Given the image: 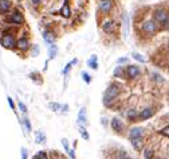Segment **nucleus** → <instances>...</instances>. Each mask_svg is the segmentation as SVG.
I'll use <instances>...</instances> for the list:
<instances>
[{"label":"nucleus","instance_id":"36","mask_svg":"<svg viewBox=\"0 0 169 159\" xmlns=\"http://www.w3.org/2000/svg\"><path fill=\"white\" fill-rule=\"evenodd\" d=\"M30 1H31L34 6H39V4L43 3V0H30Z\"/></svg>","mask_w":169,"mask_h":159},{"label":"nucleus","instance_id":"37","mask_svg":"<svg viewBox=\"0 0 169 159\" xmlns=\"http://www.w3.org/2000/svg\"><path fill=\"white\" fill-rule=\"evenodd\" d=\"M38 54H39V47L35 44V46H34V51H32V55H35V57H36Z\"/></svg>","mask_w":169,"mask_h":159},{"label":"nucleus","instance_id":"29","mask_svg":"<svg viewBox=\"0 0 169 159\" xmlns=\"http://www.w3.org/2000/svg\"><path fill=\"white\" fill-rule=\"evenodd\" d=\"M35 159H48V158H47V152H44V151H40V152L36 154Z\"/></svg>","mask_w":169,"mask_h":159},{"label":"nucleus","instance_id":"20","mask_svg":"<svg viewBox=\"0 0 169 159\" xmlns=\"http://www.w3.org/2000/svg\"><path fill=\"white\" fill-rule=\"evenodd\" d=\"M77 62H78V59H77V58H74L73 61H70V62H69V63H67V65L64 66V69H63V70H62V74H63V76H67V74H69V71L71 70V68H73V66L75 65Z\"/></svg>","mask_w":169,"mask_h":159},{"label":"nucleus","instance_id":"17","mask_svg":"<svg viewBox=\"0 0 169 159\" xmlns=\"http://www.w3.org/2000/svg\"><path fill=\"white\" fill-rule=\"evenodd\" d=\"M87 65L90 66L93 70H97V69H98V57H97V55H91L90 58L87 59Z\"/></svg>","mask_w":169,"mask_h":159},{"label":"nucleus","instance_id":"19","mask_svg":"<svg viewBox=\"0 0 169 159\" xmlns=\"http://www.w3.org/2000/svg\"><path fill=\"white\" fill-rule=\"evenodd\" d=\"M56 54H58V46L56 44H50L48 47V58L50 59H54L56 57Z\"/></svg>","mask_w":169,"mask_h":159},{"label":"nucleus","instance_id":"32","mask_svg":"<svg viewBox=\"0 0 169 159\" xmlns=\"http://www.w3.org/2000/svg\"><path fill=\"white\" fill-rule=\"evenodd\" d=\"M18 105H19V109H20L22 112H23V113H27V106L24 105V104L22 103V101H19V104H18Z\"/></svg>","mask_w":169,"mask_h":159},{"label":"nucleus","instance_id":"11","mask_svg":"<svg viewBox=\"0 0 169 159\" xmlns=\"http://www.w3.org/2000/svg\"><path fill=\"white\" fill-rule=\"evenodd\" d=\"M30 41L27 38H20L19 41H16V47H18L20 51H27L30 49Z\"/></svg>","mask_w":169,"mask_h":159},{"label":"nucleus","instance_id":"8","mask_svg":"<svg viewBox=\"0 0 169 159\" xmlns=\"http://www.w3.org/2000/svg\"><path fill=\"white\" fill-rule=\"evenodd\" d=\"M59 14H61V16L62 18H64V19H69L71 16V7H70V4L69 3H66L64 1L63 4H62V7H61V11H59Z\"/></svg>","mask_w":169,"mask_h":159},{"label":"nucleus","instance_id":"35","mask_svg":"<svg viewBox=\"0 0 169 159\" xmlns=\"http://www.w3.org/2000/svg\"><path fill=\"white\" fill-rule=\"evenodd\" d=\"M62 144H63L64 150L69 151V143H67V139H62Z\"/></svg>","mask_w":169,"mask_h":159},{"label":"nucleus","instance_id":"21","mask_svg":"<svg viewBox=\"0 0 169 159\" xmlns=\"http://www.w3.org/2000/svg\"><path fill=\"white\" fill-rule=\"evenodd\" d=\"M131 144L136 150H141L142 148V139L141 138H136V139H131Z\"/></svg>","mask_w":169,"mask_h":159},{"label":"nucleus","instance_id":"31","mask_svg":"<svg viewBox=\"0 0 169 159\" xmlns=\"http://www.w3.org/2000/svg\"><path fill=\"white\" fill-rule=\"evenodd\" d=\"M145 158L146 159H152V158H153V150H150V148L145 150Z\"/></svg>","mask_w":169,"mask_h":159},{"label":"nucleus","instance_id":"26","mask_svg":"<svg viewBox=\"0 0 169 159\" xmlns=\"http://www.w3.org/2000/svg\"><path fill=\"white\" fill-rule=\"evenodd\" d=\"M81 76H82V78H83V81L86 84H90L91 82V76L89 73H86V71H82Z\"/></svg>","mask_w":169,"mask_h":159},{"label":"nucleus","instance_id":"13","mask_svg":"<svg viewBox=\"0 0 169 159\" xmlns=\"http://www.w3.org/2000/svg\"><path fill=\"white\" fill-rule=\"evenodd\" d=\"M78 124L81 127H86V125H87V119H86V108H82L81 111H79Z\"/></svg>","mask_w":169,"mask_h":159},{"label":"nucleus","instance_id":"30","mask_svg":"<svg viewBox=\"0 0 169 159\" xmlns=\"http://www.w3.org/2000/svg\"><path fill=\"white\" fill-rule=\"evenodd\" d=\"M48 106L53 109V111H59V109H61V105H59V104H56V103H50Z\"/></svg>","mask_w":169,"mask_h":159},{"label":"nucleus","instance_id":"43","mask_svg":"<svg viewBox=\"0 0 169 159\" xmlns=\"http://www.w3.org/2000/svg\"><path fill=\"white\" fill-rule=\"evenodd\" d=\"M168 50H169V43H168Z\"/></svg>","mask_w":169,"mask_h":159},{"label":"nucleus","instance_id":"38","mask_svg":"<svg viewBox=\"0 0 169 159\" xmlns=\"http://www.w3.org/2000/svg\"><path fill=\"white\" fill-rule=\"evenodd\" d=\"M22 159H27V150L22 148Z\"/></svg>","mask_w":169,"mask_h":159},{"label":"nucleus","instance_id":"4","mask_svg":"<svg viewBox=\"0 0 169 159\" xmlns=\"http://www.w3.org/2000/svg\"><path fill=\"white\" fill-rule=\"evenodd\" d=\"M114 7L113 0H99L98 1V9L102 15H109Z\"/></svg>","mask_w":169,"mask_h":159},{"label":"nucleus","instance_id":"9","mask_svg":"<svg viewBox=\"0 0 169 159\" xmlns=\"http://www.w3.org/2000/svg\"><path fill=\"white\" fill-rule=\"evenodd\" d=\"M43 39L46 43L48 44H53L54 42H55L56 36H55V33L54 31H51V30H44L43 31Z\"/></svg>","mask_w":169,"mask_h":159},{"label":"nucleus","instance_id":"25","mask_svg":"<svg viewBox=\"0 0 169 159\" xmlns=\"http://www.w3.org/2000/svg\"><path fill=\"white\" fill-rule=\"evenodd\" d=\"M131 55H133V58L136 59V61L141 62V63H145V62H146V59L144 58V57L141 55V54H138V53H133V54H131Z\"/></svg>","mask_w":169,"mask_h":159},{"label":"nucleus","instance_id":"23","mask_svg":"<svg viewBox=\"0 0 169 159\" xmlns=\"http://www.w3.org/2000/svg\"><path fill=\"white\" fill-rule=\"evenodd\" d=\"M44 141H46V135H44L42 131H38V132H36V143L40 144V143H44Z\"/></svg>","mask_w":169,"mask_h":159},{"label":"nucleus","instance_id":"22","mask_svg":"<svg viewBox=\"0 0 169 159\" xmlns=\"http://www.w3.org/2000/svg\"><path fill=\"white\" fill-rule=\"evenodd\" d=\"M124 34H125V36L129 34V16L128 15H124Z\"/></svg>","mask_w":169,"mask_h":159},{"label":"nucleus","instance_id":"2","mask_svg":"<svg viewBox=\"0 0 169 159\" xmlns=\"http://www.w3.org/2000/svg\"><path fill=\"white\" fill-rule=\"evenodd\" d=\"M153 18L155 22L158 24H161L165 28H169V12L164 8H157L153 12Z\"/></svg>","mask_w":169,"mask_h":159},{"label":"nucleus","instance_id":"28","mask_svg":"<svg viewBox=\"0 0 169 159\" xmlns=\"http://www.w3.org/2000/svg\"><path fill=\"white\" fill-rule=\"evenodd\" d=\"M81 135H82V138L83 139H86V140H89V133H87V131H86V128L84 127H81Z\"/></svg>","mask_w":169,"mask_h":159},{"label":"nucleus","instance_id":"10","mask_svg":"<svg viewBox=\"0 0 169 159\" xmlns=\"http://www.w3.org/2000/svg\"><path fill=\"white\" fill-rule=\"evenodd\" d=\"M101 27H102V31L105 34H113L114 28H116V24H114L113 20H105Z\"/></svg>","mask_w":169,"mask_h":159},{"label":"nucleus","instance_id":"5","mask_svg":"<svg viewBox=\"0 0 169 159\" xmlns=\"http://www.w3.org/2000/svg\"><path fill=\"white\" fill-rule=\"evenodd\" d=\"M141 30L148 35H153L157 31V24H156L155 20H145L141 24Z\"/></svg>","mask_w":169,"mask_h":159},{"label":"nucleus","instance_id":"27","mask_svg":"<svg viewBox=\"0 0 169 159\" xmlns=\"http://www.w3.org/2000/svg\"><path fill=\"white\" fill-rule=\"evenodd\" d=\"M23 124H24V127H26V131H27V132H31V123H30V120H28L27 117L23 119Z\"/></svg>","mask_w":169,"mask_h":159},{"label":"nucleus","instance_id":"15","mask_svg":"<svg viewBox=\"0 0 169 159\" xmlns=\"http://www.w3.org/2000/svg\"><path fill=\"white\" fill-rule=\"evenodd\" d=\"M111 128H113L116 132H121V131L124 130V124H122V121L120 120V119H117V117H114L113 120H111Z\"/></svg>","mask_w":169,"mask_h":159},{"label":"nucleus","instance_id":"7","mask_svg":"<svg viewBox=\"0 0 169 159\" xmlns=\"http://www.w3.org/2000/svg\"><path fill=\"white\" fill-rule=\"evenodd\" d=\"M125 76L129 77L130 80H134L137 78L138 76H140V68L136 65H129L125 68Z\"/></svg>","mask_w":169,"mask_h":159},{"label":"nucleus","instance_id":"3","mask_svg":"<svg viewBox=\"0 0 169 159\" xmlns=\"http://www.w3.org/2000/svg\"><path fill=\"white\" fill-rule=\"evenodd\" d=\"M0 44L4 47V49H9V50H12V49H15L16 47V41H15V36L12 35V34H3V36L0 38Z\"/></svg>","mask_w":169,"mask_h":159},{"label":"nucleus","instance_id":"18","mask_svg":"<svg viewBox=\"0 0 169 159\" xmlns=\"http://www.w3.org/2000/svg\"><path fill=\"white\" fill-rule=\"evenodd\" d=\"M113 76L117 77V78H124V77H125V68H122V66L118 65L116 69H114Z\"/></svg>","mask_w":169,"mask_h":159},{"label":"nucleus","instance_id":"39","mask_svg":"<svg viewBox=\"0 0 169 159\" xmlns=\"http://www.w3.org/2000/svg\"><path fill=\"white\" fill-rule=\"evenodd\" d=\"M8 104H9V106H11L12 109H15V104H14V101H12L11 97H8Z\"/></svg>","mask_w":169,"mask_h":159},{"label":"nucleus","instance_id":"12","mask_svg":"<svg viewBox=\"0 0 169 159\" xmlns=\"http://www.w3.org/2000/svg\"><path fill=\"white\" fill-rule=\"evenodd\" d=\"M12 8L11 0H0V14H7Z\"/></svg>","mask_w":169,"mask_h":159},{"label":"nucleus","instance_id":"41","mask_svg":"<svg viewBox=\"0 0 169 159\" xmlns=\"http://www.w3.org/2000/svg\"><path fill=\"white\" fill-rule=\"evenodd\" d=\"M69 154H70V156H71V158H75V151H73V150H69Z\"/></svg>","mask_w":169,"mask_h":159},{"label":"nucleus","instance_id":"42","mask_svg":"<svg viewBox=\"0 0 169 159\" xmlns=\"http://www.w3.org/2000/svg\"><path fill=\"white\" fill-rule=\"evenodd\" d=\"M64 1H66V3H69V1H70V0H64Z\"/></svg>","mask_w":169,"mask_h":159},{"label":"nucleus","instance_id":"1","mask_svg":"<svg viewBox=\"0 0 169 159\" xmlns=\"http://www.w3.org/2000/svg\"><path fill=\"white\" fill-rule=\"evenodd\" d=\"M120 92H121V86L116 82H111L110 85L108 86V89H106L105 94H103V104H105L106 106H110L111 103H113L117 98V96L120 94Z\"/></svg>","mask_w":169,"mask_h":159},{"label":"nucleus","instance_id":"40","mask_svg":"<svg viewBox=\"0 0 169 159\" xmlns=\"http://www.w3.org/2000/svg\"><path fill=\"white\" fill-rule=\"evenodd\" d=\"M121 159H129V155H128V154H126V152H124V151H122V152H121Z\"/></svg>","mask_w":169,"mask_h":159},{"label":"nucleus","instance_id":"16","mask_svg":"<svg viewBox=\"0 0 169 159\" xmlns=\"http://www.w3.org/2000/svg\"><path fill=\"white\" fill-rule=\"evenodd\" d=\"M153 113H155V111H153L152 108H145L144 111H141V113L138 115V117L142 119V120H146V119L152 117V116H153Z\"/></svg>","mask_w":169,"mask_h":159},{"label":"nucleus","instance_id":"24","mask_svg":"<svg viewBox=\"0 0 169 159\" xmlns=\"http://www.w3.org/2000/svg\"><path fill=\"white\" fill-rule=\"evenodd\" d=\"M126 116H128V119H130V120H136V117H138V113L136 112L134 109H130V111L126 112Z\"/></svg>","mask_w":169,"mask_h":159},{"label":"nucleus","instance_id":"6","mask_svg":"<svg viewBox=\"0 0 169 159\" xmlns=\"http://www.w3.org/2000/svg\"><path fill=\"white\" fill-rule=\"evenodd\" d=\"M8 22L12 24H16V26H22V24L24 23V16L23 14H22L20 11H14L11 15L8 16Z\"/></svg>","mask_w":169,"mask_h":159},{"label":"nucleus","instance_id":"33","mask_svg":"<svg viewBox=\"0 0 169 159\" xmlns=\"http://www.w3.org/2000/svg\"><path fill=\"white\" fill-rule=\"evenodd\" d=\"M161 133H162L164 136H168L169 138V125L165 127V128H162V130H161Z\"/></svg>","mask_w":169,"mask_h":159},{"label":"nucleus","instance_id":"14","mask_svg":"<svg viewBox=\"0 0 169 159\" xmlns=\"http://www.w3.org/2000/svg\"><path fill=\"white\" fill-rule=\"evenodd\" d=\"M144 133V128L141 127H136V128H131L130 132H129V138L130 139H136V138H141Z\"/></svg>","mask_w":169,"mask_h":159},{"label":"nucleus","instance_id":"34","mask_svg":"<svg viewBox=\"0 0 169 159\" xmlns=\"http://www.w3.org/2000/svg\"><path fill=\"white\" fill-rule=\"evenodd\" d=\"M126 62H128V57H122V58H120L118 61H117V63L121 65V63H126Z\"/></svg>","mask_w":169,"mask_h":159}]
</instances>
